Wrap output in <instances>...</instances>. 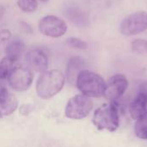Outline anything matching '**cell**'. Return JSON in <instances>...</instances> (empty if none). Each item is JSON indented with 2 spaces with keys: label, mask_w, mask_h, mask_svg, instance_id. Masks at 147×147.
Returning a JSON list of instances; mask_svg holds the SVG:
<instances>
[{
  "label": "cell",
  "mask_w": 147,
  "mask_h": 147,
  "mask_svg": "<svg viewBox=\"0 0 147 147\" xmlns=\"http://www.w3.org/2000/svg\"><path fill=\"white\" fill-rule=\"evenodd\" d=\"M65 77L59 70H50L40 73L36 82V93L40 99L47 100L59 92L65 85Z\"/></svg>",
  "instance_id": "cell-1"
},
{
  "label": "cell",
  "mask_w": 147,
  "mask_h": 147,
  "mask_svg": "<svg viewBox=\"0 0 147 147\" xmlns=\"http://www.w3.org/2000/svg\"><path fill=\"white\" fill-rule=\"evenodd\" d=\"M75 84L81 94L90 98L103 96L106 88V82L103 78L89 70L81 71L77 77Z\"/></svg>",
  "instance_id": "cell-2"
},
{
  "label": "cell",
  "mask_w": 147,
  "mask_h": 147,
  "mask_svg": "<svg viewBox=\"0 0 147 147\" xmlns=\"http://www.w3.org/2000/svg\"><path fill=\"white\" fill-rule=\"evenodd\" d=\"M92 123L99 130L114 133L120 127V115L115 102L105 103L94 112Z\"/></svg>",
  "instance_id": "cell-3"
},
{
  "label": "cell",
  "mask_w": 147,
  "mask_h": 147,
  "mask_svg": "<svg viewBox=\"0 0 147 147\" xmlns=\"http://www.w3.org/2000/svg\"><path fill=\"white\" fill-rule=\"evenodd\" d=\"M93 109V102L90 97L83 94H78L67 102L65 115L71 120H83L86 118Z\"/></svg>",
  "instance_id": "cell-4"
},
{
  "label": "cell",
  "mask_w": 147,
  "mask_h": 147,
  "mask_svg": "<svg viewBox=\"0 0 147 147\" xmlns=\"http://www.w3.org/2000/svg\"><path fill=\"white\" fill-rule=\"evenodd\" d=\"M40 33L50 38H59L65 34L67 25L64 20L57 16L47 15L41 17L38 22Z\"/></svg>",
  "instance_id": "cell-5"
},
{
  "label": "cell",
  "mask_w": 147,
  "mask_h": 147,
  "mask_svg": "<svg viewBox=\"0 0 147 147\" xmlns=\"http://www.w3.org/2000/svg\"><path fill=\"white\" fill-rule=\"evenodd\" d=\"M147 29V12L137 11L127 16L120 25V32L126 36H134Z\"/></svg>",
  "instance_id": "cell-6"
},
{
  "label": "cell",
  "mask_w": 147,
  "mask_h": 147,
  "mask_svg": "<svg viewBox=\"0 0 147 147\" xmlns=\"http://www.w3.org/2000/svg\"><path fill=\"white\" fill-rule=\"evenodd\" d=\"M7 79L9 84L14 90L23 92L30 88L33 83L34 74L28 66L17 65L13 68Z\"/></svg>",
  "instance_id": "cell-7"
},
{
  "label": "cell",
  "mask_w": 147,
  "mask_h": 147,
  "mask_svg": "<svg viewBox=\"0 0 147 147\" xmlns=\"http://www.w3.org/2000/svg\"><path fill=\"white\" fill-rule=\"evenodd\" d=\"M127 88L128 81L127 78L123 74H115L106 83L103 96L110 102H114L124 95Z\"/></svg>",
  "instance_id": "cell-8"
},
{
  "label": "cell",
  "mask_w": 147,
  "mask_h": 147,
  "mask_svg": "<svg viewBox=\"0 0 147 147\" xmlns=\"http://www.w3.org/2000/svg\"><path fill=\"white\" fill-rule=\"evenodd\" d=\"M28 67L36 72L43 73L48 67V58L44 51L39 48L29 50L25 55Z\"/></svg>",
  "instance_id": "cell-9"
},
{
  "label": "cell",
  "mask_w": 147,
  "mask_h": 147,
  "mask_svg": "<svg viewBox=\"0 0 147 147\" xmlns=\"http://www.w3.org/2000/svg\"><path fill=\"white\" fill-rule=\"evenodd\" d=\"M18 107V101L7 88L0 89V118L12 115Z\"/></svg>",
  "instance_id": "cell-10"
},
{
  "label": "cell",
  "mask_w": 147,
  "mask_h": 147,
  "mask_svg": "<svg viewBox=\"0 0 147 147\" xmlns=\"http://www.w3.org/2000/svg\"><path fill=\"white\" fill-rule=\"evenodd\" d=\"M129 114L133 120H138L147 115V95L139 92L129 105Z\"/></svg>",
  "instance_id": "cell-11"
},
{
  "label": "cell",
  "mask_w": 147,
  "mask_h": 147,
  "mask_svg": "<svg viewBox=\"0 0 147 147\" xmlns=\"http://www.w3.org/2000/svg\"><path fill=\"white\" fill-rule=\"evenodd\" d=\"M65 15L73 24L78 27H86L89 25L90 20L88 15L78 7H68L65 11Z\"/></svg>",
  "instance_id": "cell-12"
},
{
  "label": "cell",
  "mask_w": 147,
  "mask_h": 147,
  "mask_svg": "<svg viewBox=\"0 0 147 147\" xmlns=\"http://www.w3.org/2000/svg\"><path fill=\"white\" fill-rule=\"evenodd\" d=\"M85 67V61L84 59H82L79 56H74L71 57L66 66V73H67V78L71 83L76 82L77 77L79 74V72Z\"/></svg>",
  "instance_id": "cell-13"
},
{
  "label": "cell",
  "mask_w": 147,
  "mask_h": 147,
  "mask_svg": "<svg viewBox=\"0 0 147 147\" xmlns=\"http://www.w3.org/2000/svg\"><path fill=\"white\" fill-rule=\"evenodd\" d=\"M24 51H25V44L21 40H11L8 43V45L5 47L6 57L10 59L15 63L20 59Z\"/></svg>",
  "instance_id": "cell-14"
},
{
  "label": "cell",
  "mask_w": 147,
  "mask_h": 147,
  "mask_svg": "<svg viewBox=\"0 0 147 147\" xmlns=\"http://www.w3.org/2000/svg\"><path fill=\"white\" fill-rule=\"evenodd\" d=\"M134 134L140 140H147V115L136 120Z\"/></svg>",
  "instance_id": "cell-15"
},
{
  "label": "cell",
  "mask_w": 147,
  "mask_h": 147,
  "mask_svg": "<svg viewBox=\"0 0 147 147\" xmlns=\"http://www.w3.org/2000/svg\"><path fill=\"white\" fill-rule=\"evenodd\" d=\"M15 62H13L8 57H3L0 60V79H7L13 70Z\"/></svg>",
  "instance_id": "cell-16"
},
{
  "label": "cell",
  "mask_w": 147,
  "mask_h": 147,
  "mask_svg": "<svg viewBox=\"0 0 147 147\" xmlns=\"http://www.w3.org/2000/svg\"><path fill=\"white\" fill-rule=\"evenodd\" d=\"M16 4L18 8L25 13H33L38 9L37 0H17Z\"/></svg>",
  "instance_id": "cell-17"
},
{
  "label": "cell",
  "mask_w": 147,
  "mask_h": 147,
  "mask_svg": "<svg viewBox=\"0 0 147 147\" xmlns=\"http://www.w3.org/2000/svg\"><path fill=\"white\" fill-rule=\"evenodd\" d=\"M131 47L133 52L135 53H147V40L143 39H136L131 43Z\"/></svg>",
  "instance_id": "cell-18"
},
{
  "label": "cell",
  "mask_w": 147,
  "mask_h": 147,
  "mask_svg": "<svg viewBox=\"0 0 147 147\" xmlns=\"http://www.w3.org/2000/svg\"><path fill=\"white\" fill-rule=\"evenodd\" d=\"M66 44L73 48L80 49V50H85L88 48V44L84 40L77 38V37H70L66 40Z\"/></svg>",
  "instance_id": "cell-19"
},
{
  "label": "cell",
  "mask_w": 147,
  "mask_h": 147,
  "mask_svg": "<svg viewBox=\"0 0 147 147\" xmlns=\"http://www.w3.org/2000/svg\"><path fill=\"white\" fill-rule=\"evenodd\" d=\"M12 36V34L9 29L8 28H3L0 30V43L8 41Z\"/></svg>",
  "instance_id": "cell-20"
},
{
  "label": "cell",
  "mask_w": 147,
  "mask_h": 147,
  "mask_svg": "<svg viewBox=\"0 0 147 147\" xmlns=\"http://www.w3.org/2000/svg\"><path fill=\"white\" fill-rule=\"evenodd\" d=\"M20 26H21V28H22L26 34H32L34 33L33 28H32V26H31L29 23H28V22H24V21H21V22H20Z\"/></svg>",
  "instance_id": "cell-21"
},
{
  "label": "cell",
  "mask_w": 147,
  "mask_h": 147,
  "mask_svg": "<svg viewBox=\"0 0 147 147\" xmlns=\"http://www.w3.org/2000/svg\"><path fill=\"white\" fill-rule=\"evenodd\" d=\"M139 92L147 95V81H145V82L140 84V88H139Z\"/></svg>",
  "instance_id": "cell-22"
},
{
  "label": "cell",
  "mask_w": 147,
  "mask_h": 147,
  "mask_svg": "<svg viewBox=\"0 0 147 147\" xmlns=\"http://www.w3.org/2000/svg\"><path fill=\"white\" fill-rule=\"evenodd\" d=\"M29 108V105H22V109H20V112L22 114V115H27L28 113H30L32 111V109H28Z\"/></svg>",
  "instance_id": "cell-23"
},
{
  "label": "cell",
  "mask_w": 147,
  "mask_h": 147,
  "mask_svg": "<svg viewBox=\"0 0 147 147\" xmlns=\"http://www.w3.org/2000/svg\"><path fill=\"white\" fill-rule=\"evenodd\" d=\"M6 11V8L3 5H0V20L3 17Z\"/></svg>",
  "instance_id": "cell-24"
},
{
  "label": "cell",
  "mask_w": 147,
  "mask_h": 147,
  "mask_svg": "<svg viewBox=\"0 0 147 147\" xmlns=\"http://www.w3.org/2000/svg\"><path fill=\"white\" fill-rule=\"evenodd\" d=\"M40 2H42V3H47V2H48L49 0H40Z\"/></svg>",
  "instance_id": "cell-25"
}]
</instances>
